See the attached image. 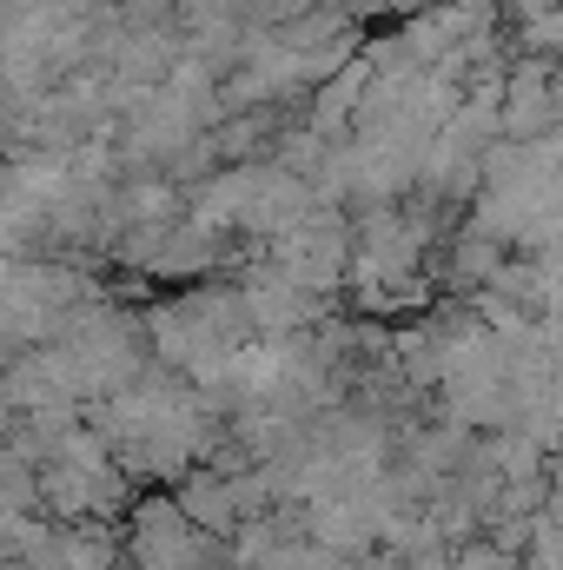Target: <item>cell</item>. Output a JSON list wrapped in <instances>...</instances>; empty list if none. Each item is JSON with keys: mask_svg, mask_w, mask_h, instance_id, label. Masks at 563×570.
Masks as SVG:
<instances>
[{"mask_svg": "<svg viewBox=\"0 0 563 570\" xmlns=\"http://www.w3.org/2000/svg\"><path fill=\"white\" fill-rule=\"evenodd\" d=\"M179 504H186V518L192 524H206V531H233L246 511H239V491H233V478H192L186 491H179Z\"/></svg>", "mask_w": 563, "mask_h": 570, "instance_id": "6da1fadb", "label": "cell"}]
</instances>
